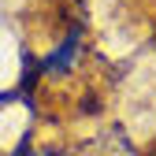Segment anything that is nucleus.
Returning a JSON list of instances; mask_svg holds the SVG:
<instances>
[{"label": "nucleus", "mask_w": 156, "mask_h": 156, "mask_svg": "<svg viewBox=\"0 0 156 156\" xmlns=\"http://www.w3.org/2000/svg\"><path fill=\"white\" fill-rule=\"evenodd\" d=\"M26 156H41V152H26Z\"/></svg>", "instance_id": "f257e3e1"}]
</instances>
